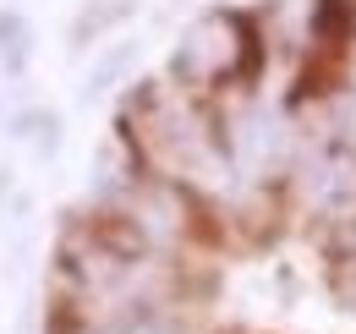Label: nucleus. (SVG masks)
Listing matches in <instances>:
<instances>
[{
	"label": "nucleus",
	"mask_w": 356,
	"mask_h": 334,
	"mask_svg": "<svg viewBox=\"0 0 356 334\" xmlns=\"http://www.w3.org/2000/svg\"><path fill=\"white\" fill-rule=\"evenodd\" d=\"M115 17H127V0H121V6H104V0H88V6H83V17H77V28H72V39H77V44H88L93 33H104V28L115 22Z\"/></svg>",
	"instance_id": "f257e3e1"
},
{
	"label": "nucleus",
	"mask_w": 356,
	"mask_h": 334,
	"mask_svg": "<svg viewBox=\"0 0 356 334\" xmlns=\"http://www.w3.org/2000/svg\"><path fill=\"white\" fill-rule=\"evenodd\" d=\"M22 39H28V28H22V17L17 11H0V49H22Z\"/></svg>",
	"instance_id": "f03ea898"
}]
</instances>
